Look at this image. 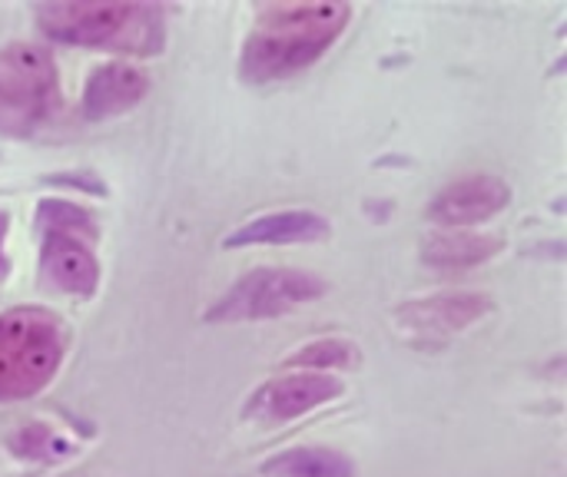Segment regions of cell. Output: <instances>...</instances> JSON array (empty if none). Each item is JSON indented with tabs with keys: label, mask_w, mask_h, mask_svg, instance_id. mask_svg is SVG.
Wrapping results in <instances>:
<instances>
[{
	"label": "cell",
	"mask_w": 567,
	"mask_h": 477,
	"mask_svg": "<svg viewBox=\"0 0 567 477\" xmlns=\"http://www.w3.org/2000/svg\"><path fill=\"white\" fill-rule=\"evenodd\" d=\"M346 3H276L266 7L243 46L239 73L249 83H269L309 66L342 33Z\"/></svg>",
	"instance_id": "obj_1"
},
{
	"label": "cell",
	"mask_w": 567,
	"mask_h": 477,
	"mask_svg": "<svg viewBox=\"0 0 567 477\" xmlns=\"http://www.w3.org/2000/svg\"><path fill=\"white\" fill-rule=\"evenodd\" d=\"M37 23L63 43L153 53L163 46V10L153 3H43Z\"/></svg>",
	"instance_id": "obj_2"
},
{
	"label": "cell",
	"mask_w": 567,
	"mask_h": 477,
	"mask_svg": "<svg viewBox=\"0 0 567 477\" xmlns=\"http://www.w3.org/2000/svg\"><path fill=\"white\" fill-rule=\"evenodd\" d=\"M66 352V332L47 309L0 315V402L40 392Z\"/></svg>",
	"instance_id": "obj_3"
},
{
	"label": "cell",
	"mask_w": 567,
	"mask_h": 477,
	"mask_svg": "<svg viewBox=\"0 0 567 477\" xmlns=\"http://www.w3.org/2000/svg\"><path fill=\"white\" fill-rule=\"evenodd\" d=\"M56 93V70L47 50L13 43L0 50V133L30 136L50 113Z\"/></svg>",
	"instance_id": "obj_4"
},
{
	"label": "cell",
	"mask_w": 567,
	"mask_h": 477,
	"mask_svg": "<svg viewBox=\"0 0 567 477\" xmlns=\"http://www.w3.org/2000/svg\"><path fill=\"white\" fill-rule=\"evenodd\" d=\"M326 282L299 269H256L243 276L209 312V322H256L282 315L302 302H316Z\"/></svg>",
	"instance_id": "obj_5"
},
{
	"label": "cell",
	"mask_w": 567,
	"mask_h": 477,
	"mask_svg": "<svg viewBox=\"0 0 567 477\" xmlns=\"http://www.w3.org/2000/svg\"><path fill=\"white\" fill-rule=\"evenodd\" d=\"M339 395H342V382L336 375L326 372L282 375L252 392L243 418L252 425H282L322 408L326 402H336Z\"/></svg>",
	"instance_id": "obj_6"
},
{
	"label": "cell",
	"mask_w": 567,
	"mask_h": 477,
	"mask_svg": "<svg viewBox=\"0 0 567 477\" xmlns=\"http://www.w3.org/2000/svg\"><path fill=\"white\" fill-rule=\"evenodd\" d=\"M512 199L508 183L498 176H468L452 186H445L432 203H429V219L449 226V229H465L472 222L492 219L502 212Z\"/></svg>",
	"instance_id": "obj_7"
},
{
	"label": "cell",
	"mask_w": 567,
	"mask_h": 477,
	"mask_svg": "<svg viewBox=\"0 0 567 477\" xmlns=\"http://www.w3.org/2000/svg\"><path fill=\"white\" fill-rule=\"evenodd\" d=\"M40 266H43L47 279L56 289H63V292H73L80 299H86V295L96 292V259L83 246L80 236L56 232V229H43Z\"/></svg>",
	"instance_id": "obj_8"
},
{
	"label": "cell",
	"mask_w": 567,
	"mask_h": 477,
	"mask_svg": "<svg viewBox=\"0 0 567 477\" xmlns=\"http://www.w3.org/2000/svg\"><path fill=\"white\" fill-rule=\"evenodd\" d=\"M329 236V222L319 212L309 209H282V212H266L246 226H239L223 246L239 249V246H289V242H316Z\"/></svg>",
	"instance_id": "obj_9"
},
{
	"label": "cell",
	"mask_w": 567,
	"mask_h": 477,
	"mask_svg": "<svg viewBox=\"0 0 567 477\" xmlns=\"http://www.w3.org/2000/svg\"><path fill=\"white\" fill-rule=\"evenodd\" d=\"M146 96V76L130 63H106L100 66L83 90V113L86 120H103L133 110Z\"/></svg>",
	"instance_id": "obj_10"
},
{
	"label": "cell",
	"mask_w": 567,
	"mask_h": 477,
	"mask_svg": "<svg viewBox=\"0 0 567 477\" xmlns=\"http://www.w3.org/2000/svg\"><path fill=\"white\" fill-rule=\"evenodd\" d=\"M488 309H492V302L485 295L462 292V295H435V299L405 305L399 312V319H405V325L419 329V332H458V329L478 322Z\"/></svg>",
	"instance_id": "obj_11"
},
{
	"label": "cell",
	"mask_w": 567,
	"mask_h": 477,
	"mask_svg": "<svg viewBox=\"0 0 567 477\" xmlns=\"http://www.w3.org/2000/svg\"><path fill=\"white\" fill-rule=\"evenodd\" d=\"M498 249H502V242L492 236L449 229V232H435L422 242V262L435 266V269H468V266L492 259Z\"/></svg>",
	"instance_id": "obj_12"
},
{
	"label": "cell",
	"mask_w": 567,
	"mask_h": 477,
	"mask_svg": "<svg viewBox=\"0 0 567 477\" xmlns=\"http://www.w3.org/2000/svg\"><path fill=\"white\" fill-rule=\"evenodd\" d=\"M269 477H355V465L329 448H292L262 465Z\"/></svg>",
	"instance_id": "obj_13"
},
{
	"label": "cell",
	"mask_w": 567,
	"mask_h": 477,
	"mask_svg": "<svg viewBox=\"0 0 567 477\" xmlns=\"http://www.w3.org/2000/svg\"><path fill=\"white\" fill-rule=\"evenodd\" d=\"M359 362V349L346 339H319L302 345L296 355L286 359L289 369H312V372H329V369H352Z\"/></svg>",
	"instance_id": "obj_14"
},
{
	"label": "cell",
	"mask_w": 567,
	"mask_h": 477,
	"mask_svg": "<svg viewBox=\"0 0 567 477\" xmlns=\"http://www.w3.org/2000/svg\"><path fill=\"white\" fill-rule=\"evenodd\" d=\"M3 236H7V216L0 212V242H3Z\"/></svg>",
	"instance_id": "obj_15"
},
{
	"label": "cell",
	"mask_w": 567,
	"mask_h": 477,
	"mask_svg": "<svg viewBox=\"0 0 567 477\" xmlns=\"http://www.w3.org/2000/svg\"><path fill=\"white\" fill-rule=\"evenodd\" d=\"M3 276H7V262L0 259V279H3Z\"/></svg>",
	"instance_id": "obj_16"
}]
</instances>
